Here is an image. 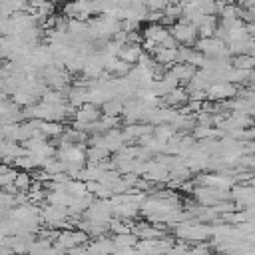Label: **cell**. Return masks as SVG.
Returning a JSON list of instances; mask_svg holds the SVG:
<instances>
[{
	"instance_id": "cell-9",
	"label": "cell",
	"mask_w": 255,
	"mask_h": 255,
	"mask_svg": "<svg viewBox=\"0 0 255 255\" xmlns=\"http://www.w3.org/2000/svg\"><path fill=\"white\" fill-rule=\"evenodd\" d=\"M171 106H177V104H181V102H185L187 100V96H185V92L183 90H177V88H173L171 92H167V98H165Z\"/></svg>"
},
{
	"instance_id": "cell-8",
	"label": "cell",
	"mask_w": 255,
	"mask_h": 255,
	"mask_svg": "<svg viewBox=\"0 0 255 255\" xmlns=\"http://www.w3.org/2000/svg\"><path fill=\"white\" fill-rule=\"evenodd\" d=\"M98 118V110H96V106L94 104H86L84 108H80V112H78V120L82 122V124H88V122H94Z\"/></svg>"
},
{
	"instance_id": "cell-2",
	"label": "cell",
	"mask_w": 255,
	"mask_h": 255,
	"mask_svg": "<svg viewBox=\"0 0 255 255\" xmlns=\"http://www.w3.org/2000/svg\"><path fill=\"white\" fill-rule=\"evenodd\" d=\"M195 50H199L203 56L207 58H227V44L217 38V36H209V38H197L195 42Z\"/></svg>"
},
{
	"instance_id": "cell-3",
	"label": "cell",
	"mask_w": 255,
	"mask_h": 255,
	"mask_svg": "<svg viewBox=\"0 0 255 255\" xmlns=\"http://www.w3.org/2000/svg\"><path fill=\"white\" fill-rule=\"evenodd\" d=\"M169 34L175 38L177 44H183V46H195V42H197V38H199L195 24L185 22V20H177V22L169 28Z\"/></svg>"
},
{
	"instance_id": "cell-13",
	"label": "cell",
	"mask_w": 255,
	"mask_h": 255,
	"mask_svg": "<svg viewBox=\"0 0 255 255\" xmlns=\"http://www.w3.org/2000/svg\"><path fill=\"white\" fill-rule=\"evenodd\" d=\"M68 189H70L74 195H84V193H86V185H84V183H70Z\"/></svg>"
},
{
	"instance_id": "cell-1",
	"label": "cell",
	"mask_w": 255,
	"mask_h": 255,
	"mask_svg": "<svg viewBox=\"0 0 255 255\" xmlns=\"http://www.w3.org/2000/svg\"><path fill=\"white\" fill-rule=\"evenodd\" d=\"M64 16L78 18V20H90V16H100L98 0H68L62 6Z\"/></svg>"
},
{
	"instance_id": "cell-10",
	"label": "cell",
	"mask_w": 255,
	"mask_h": 255,
	"mask_svg": "<svg viewBox=\"0 0 255 255\" xmlns=\"http://www.w3.org/2000/svg\"><path fill=\"white\" fill-rule=\"evenodd\" d=\"M143 4L149 12H163L165 6L169 4V0H143Z\"/></svg>"
},
{
	"instance_id": "cell-6",
	"label": "cell",
	"mask_w": 255,
	"mask_h": 255,
	"mask_svg": "<svg viewBox=\"0 0 255 255\" xmlns=\"http://www.w3.org/2000/svg\"><path fill=\"white\" fill-rule=\"evenodd\" d=\"M141 52H143V50H141V44H124V46L120 48V52H118V58L131 66V64H135V62L139 60Z\"/></svg>"
},
{
	"instance_id": "cell-4",
	"label": "cell",
	"mask_w": 255,
	"mask_h": 255,
	"mask_svg": "<svg viewBox=\"0 0 255 255\" xmlns=\"http://www.w3.org/2000/svg\"><path fill=\"white\" fill-rule=\"evenodd\" d=\"M205 92L209 100H227L237 94V86L231 82H213Z\"/></svg>"
},
{
	"instance_id": "cell-16",
	"label": "cell",
	"mask_w": 255,
	"mask_h": 255,
	"mask_svg": "<svg viewBox=\"0 0 255 255\" xmlns=\"http://www.w3.org/2000/svg\"><path fill=\"white\" fill-rule=\"evenodd\" d=\"M0 2H4V0H0Z\"/></svg>"
},
{
	"instance_id": "cell-7",
	"label": "cell",
	"mask_w": 255,
	"mask_h": 255,
	"mask_svg": "<svg viewBox=\"0 0 255 255\" xmlns=\"http://www.w3.org/2000/svg\"><path fill=\"white\" fill-rule=\"evenodd\" d=\"M231 66L239 68V70H253L255 68V56L251 54H239L231 58Z\"/></svg>"
},
{
	"instance_id": "cell-15",
	"label": "cell",
	"mask_w": 255,
	"mask_h": 255,
	"mask_svg": "<svg viewBox=\"0 0 255 255\" xmlns=\"http://www.w3.org/2000/svg\"><path fill=\"white\" fill-rule=\"evenodd\" d=\"M247 54L255 56V38H249V44H247Z\"/></svg>"
},
{
	"instance_id": "cell-14",
	"label": "cell",
	"mask_w": 255,
	"mask_h": 255,
	"mask_svg": "<svg viewBox=\"0 0 255 255\" xmlns=\"http://www.w3.org/2000/svg\"><path fill=\"white\" fill-rule=\"evenodd\" d=\"M245 32L249 38H255V22H247L245 24Z\"/></svg>"
},
{
	"instance_id": "cell-5",
	"label": "cell",
	"mask_w": 255,
	"mask_h": 255,
	"mask_svg": "<svg viewBox=\"0 0 255 255\" xmlns=\"http://www.w3.org/2000/svg\"><path fill=\"white\" fill-rule=\"evenodd\" d=\"M167 36H169V28L163 26L161 22H149V24L141 30V38H143V40H149V42H153V44H157V46H159Z\"/></svg>"
},
{
	"instance_id": "cell-12",
	"label": "cell",
	"mask_w": 255,
	"mask_h": 255,
	"mask_svg": "<svg viewBox=\"0 0 255 255\" xmlns=\"http://www.w3.org/2000/svg\"><path fill=\"white\" fill-rule=\"evenodd\" d=\"M106 153H108V149H104V147H100V145H98L96 149H90V153H88V155H90V159H92V161H100Z\"/></svg>"
},
{
	"instance_id": "cell-11",
	"label": "cell",
	"mask_w": 255,
	"mask_h": 255,
	"mask_svg": "<svg viewBox=\"0 0 255 255\" xmlns=\"http://www.w3.org/2000/svg\"><path fill=\"white\" fill-rule=\"evenodd\" d=\"M104 110H106L108 116H116V114H120V112L124 110V106H122L120 102H110V100H108V102L104 104Z\"/></svg>"
}]
</instances>
